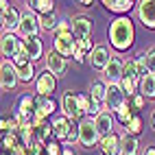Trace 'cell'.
<instances>
[{"mask_svg":"<svg viewBox=\"0 0 155 155\" xmlns=\"http://www.w3.org/2000/svg\"><path fill=\"white\" fill-rule=\"evenodd\" d=\"M109 44L118 53H127L136 42V26L129 15H120L109 24Z\"/></svg>","mask_w":155,"mask_h":155,"instance_id":"obj_1","label":"cell"},{"mask_svg":"<svg viewBox=\"0 0 155 155\" xmlns=\"http://www.w3.org/2000/svg\"><path fill=\"white\" fill-rule=\"evenodd\" d=\"M53 48L57 50L59 55H64L66 59L68 57H74L79 53V39L72 35V31H57L55 33V39H53Z\"/></svg>","mask_w":155,"mask_h":155,"instance_id":"obj_2","label":"cell"},{"mask_svg":"<svg viewBox=\"0 0 155 155\" xmlns=\"http://www.w3.org/2000/svg\"><path fill=\"white\" fill-rule=\"evenodd\" d=\"M101 133L94 125V118H83L79 122V144L83 149H94L101 144Z\"/></svg>","mask_w":155,"mask_h":155,"instance_id":"obj_3","label":"cell"},{"mask_svg":"<svg viewBox=\"0 0 155 155\" xmlns=\"http://www.w3.org/2000/svg\"><path fill=\"white\" fill-rule=\"evenodd\" d=\"M61 109H64V116L68 118V120H72V122H81L83 120V116L85 114L81 111V107H79V94H74L72 90H68V92H64V98H61Z\"/></svg>","mask_w":155,"mask_h":155,"instance_id":"obj_4","label":"cell"},{"mask_svg":"<svg viewBox=\"0 0 155 155\" xmlns=\"http://www.w3.org/2000/svg\"><path fill=\"white\" fill-rule=\"evenodd\" d=\"M18 83H20V77L13 61L2 59V64H0V85H2V90H15Z\"/></svg>","mask_w":155,"mask_h":155,"instance_id":"obj_5","label":"cell"},{"mask_svg":"<svg viewBox=\"0 0 155 155\" xmlns=\"http://www.w3.org/2000/svg\"><path fill=\"white\" fill-rule=\"evenodd\" d=\"M136 13L144 28L155 31V0H140L136 5Z\"/></svg>","mask_w":155,"mask_h":155,"instance_id":"obj_6","label":"cell"},{"mask_svg":"<svg viewBox=\"0 0 155 155\" xmlns=\"http://www.w3.org/2000/svg\"><path fill=\"white\" fill-rule=\"evenodd\" d=\"M103 77H105L107 85H118L122 81V77H125V61L118 59V57H111L107 68L103 70Z\"/></svg>","mask_w":155,"mask_h":155,"instance_id":"obj_7","label":"cell"},{"mask_svg":"<svg viewBox=\"0 0 155 155\" xmlns=\"http://www.w3.org/2000/svg\"><path fill=\"white\" fill-rule=\"evenodd\" d=\"M44 59H46V70H48V72H53L57 79H59V77H64L66 72H68V59H66L64 55H59L55 48L50 50V53H48Z\"/></svg>","mask_w":155,"mask_h":155,"instance_id":"obj_8","label":"cell"},{"mask_svg":"<svg viewBox=\"0 0 155 155\" xmlns=\"http://www.w3.org/2000/svg\"><path fill=\"white\" fill-rule=\"evenodd\" d=\"M127 103V96L122 92L120 85H109L107 87V98H105V111H114L116 114L122 105Z\"/></svg>","mask_w":155,"mask_h":155,"instance_id":"obj_9","label":"cell"},{"mask_svg":"<svg viewBox=\"0 0 155 155\" xmlns=\"http://www.w3.org/2000/svg\"><path fill=\"white\" fill-rule=\"evenodd\" d=\"M55 87H57V77L53 74V72L44 70V72H39V74H37V79H35V90H37V94L50 96V94L55 92Z\"/></svg>","mask_w":155,"mask_h":155,"instance_id":"obj_10","label":"cell"},{"mask_svg":"<svg viewBox=\"0 0 155 155\" xmlns=\"http://www.w3.org/2000/svg\"><path fill=\"white\" fill-rule=\"evenodd\" d=\"M0 50H2V57L13 59L22 50V39H18L13 33H2V37H0Z\"/></svg>","mask_w":155,"mask_h":155,"instance_id":"obj_11","label":"cell"},{"mask_svg":"<svg viewBox=\"0 0 155 155\" xmlns=\"http://www.w3.org/2000/svg\"><path fill=\"white\" fill-rule=\"evenodd\" d=\"M39 28H42L39 26V15H35L33 11L22 13V22H20V28H18L20 35L22 37H33V35H37Z\"/></svg>","mask_w":155,"mask_h":155,"instance_id":"obj_12","label":"cell"},{"mask_svg":"<svg viewBox=\"0 0 155 155\" xmlns=\"http://www.w3.org/2000/svg\"><path fill=\"white\" fill-rule=\"evenodd\" d=\"M22 50L28 55L31 61H37L39 57H46L44 55V44L39 35H33V37H22Z\"/></svg>","mask_w":155,"mask_h":155,"instance_id":"obj_13","label":"cell"},{"mask_svg":"<svg viewBox=\"0 0 155 155\" xmlns=\"http://www.w3.org/2000/svg\"><path fill=\"white\" fill-rule=\"evenodd\" d=\"M92 20L87 15H74V20H72V35H74L79 42L85 37H92Z\"/></svg>","mask_w":155,"mask_h":155,"instance_id":"obj_14","label":"cell"},{"mask_svg":"<svg viewBox=\"0 0 155 155\" xmlns=\"http://www.w3.org/2000/svg\"><path fill=\"white\" fill-rule=\"evenodd\" d=\"M111 57H114V55H109L107 46H96V48L87 55V61H90V66H92V68H96V70H105L107 64L111 61Z\"/></svg>","mask_w":155,"mask_h":155,"instance_id":"obj_15","label":"cell"},{"mask_svg":"<svg viewBox=\"0 0 155 155\" xmlns=\"http://www.w3.org/2000/svg\"><path fill=\"white\" fill-rule=\"evenodd\" d=\"M0 22H2V31L5 33H13V31L20 28V22H22V15L15 7H9L7 11L0 15Z\"/></svg>","mask_w":155,"mask_h":155,"instance_id":"obj_16","label":"cell"},{"mask_svg":"<svg viewBox=\"0 0 155 155\" xmlns=\"http://www.w3.org/2000/svg\"><path fill=\"white\" fill-rule=\"evenodd\" d=\"M72 125H74V122L68 120L66 116H57V118L53 120L55 140H57V142H68V136H70V131H72Z\"/></svg>","mask_w":155,"mask_h":155,"instance_id":"obj_17","label":"cell"},{"mask_svg":"<svg viewBox=\"0 0 155 155\" xmlns=\"http://www.w3.org/2000/svg\"><path fill=\"white\" fill-rule=\"evenodd\" d=\"M94 125L101 133V138H107L114 133V116H111V111H101L98 116L94 118Z\"/></svg>","mask_w":155,"mask_h":155,"instance_id":"obj_18","label":"cell"},{"mask_svg":"<svg viewBox=\"0 0 155 155\" xmlns=\"http://www.w3.org/2000/svg\"><path fill=\"white\" fill-rule=\"evenodd\" d=\"M120 142H122V138L116 136V133H111V136L103 138L101 144H98L101 155H120Z\"/></svg>","mask_w":155,"mask_h":155,"instance_id":"obj_19","label":"cell"},{"mask_svg":"<svg viewBox=\"0 0 155 155\" xmlns=\"http://www.w3.org/2000/svg\"><path fill=\"white\" fill-rule=\"evenodd\" d=\"M103 5L107 7V11L118 13V18H120V15H129V11L138 2H131V0H103Z\"/></svg>","mask_w":155,"mask_h":155,"instance_id":"obj_20","label":"cell"},{"mask_svg":"<svg viewBox=\"0 0 155 155\" xmlns=\"http://www.w3.org/2000/svg\"><path fill=\"white\" fill-rule=\"evenodd\" d=\"M35 109H37V114H39V116L48 118V116H53V114H55V109H57V103H55L53 98H50V96L35 94Z\"/></svg>","mask_w":155,"mask_h":155,"instance_id":"obj_21","label":"cell"},{"mask_svg":"<svg viewBox=\"0 0 155 155\" xmlns=\"http://www.w3.org/2000/svg\"><path fill=\"white\" fill-rule=\"evenodd\" d=\"M28 11H33V13H39V18L42 15H50L55 11V2L53 0H28Z\"/></svg>","mask_w":155,"mask_h":155,"instance_id":"obj_22","label":"cell"},{"mask_svg":"<svg viewBox=\"0 0 155 155\" xmlns=\"http://www.w3.org/2000/svg\"><path fill=\"white\" fill-rule=\"evenodd\" d=\"M37 109H35V96L31 94H22V98L18 101V109L15 114L18 116H33Z\"/></svg>","mask_w":155,"mask_h":155,"instance_id":"obj_23","label":"cell"},{"mask_svg":"<svg viewBox=\"0 0 155 155\" xmlns=\"http://www.w3.org/2000/svg\"><path fill=\"white\" fill-rule=\"evenodd\" d=\"M138 92H140L147 101H149V98H155V74H151V72H149L147 77H142V79H140V85H138Z\"/></svg>","mask_w":155,"mask_h":155,"instance_id":"obj_24","label":"cell"},{"mask_svg":"<svg viewBox=\"0 0 155 155\" xmlns=\"http://www.w3.org/2000/svg\"><path fill=\"white\" fill-rule=\"evenodd\" d=\"M18 149H22V138H20V133H2V151L13 155Z\"/></svg>","mask_w":155,"mask_h":155,"instance_id":"obj_25","label":"cell"},{"mask_svg":"<svg viewBox=\"0 0 155 155\" xmlns=\"http://www.w3.org/2000/svg\"><path fill=\"white\" fill-rule=\"evenodd\" d=\"M140 153V144H138V138L133 136H122V142H120V155H138Z\"/></svg>","mask_w":155,"mask_h":155,"instance_id":"obj_26","label":"cell"},{"mask_svg":"<svg viewBox=\"0 0 155 155\" xmlns=\"http://www.w3.org/2000/svg\"><path fill=\"white\" fill-rule=\"evenodd\" d=\"M107 83L105 81H94V83L90 85V96L94 98V101H98V103H103L105 105V98H107Z\"/></svg>","mask_w":155,"mask_h":155,"instance_id":"obj_27","label":"cell"},{"mask_svg":"<svg viewBox=\"0 0 155 155\" xmlns=\"http://www.w3.org/2000/svg\"><path fill=\"white\" fill-rule=\"evenodd\" d=\"M142 129H144V120H142V116H140V114H136V116H133V120H131L129 125L125 127V133H127V136L138 138L140 133H142Z\"/></svg>","mask_w":155,"mask_h":155,"instance_id":"obj_28","label":"cell"},{"mask_svg":"<svg viewBox=\"0 0 155 155\" xmlns=\"http://www.w3.org/2000/svg\"><path fill=\"white\" fill-rule=\"evenodd\" d=\"M15 70H18V77H20V81H22V83H31L33 79H37V77H35V68H33V61H28V64L20 66V68H15Z\"/></svg>","mask_w":155,"mask_h":155,"instance_id":"obj_29","label":"cell"},{"mask_svg":"<svg viewBox=\"0 0 155 155\" xmlns=\"http://www.w3.org/2000/svg\"><path fill=\"white\" fill-rule=\"evenodd\" d=\"M144 103H147V98H144V96L140 94V92L127 98V105H129V109H131L133 114H138L140 109H144Z\"/></svg>","mask_w":155,"mask_h":155,"instance_id":"obj_30","label":"cell"},{"mask_svg":"<svg viewBox=\"0 0 155 155\" xmlns=\"http://www.w3.org/2000/svg\"><path fill=\"white\" fill-rule=\"evenodd\" d=\"M39 26H42L44 31H50V33H55L57 26H59L55 13H50V15H42V18H39Z\"/></svg>","mask_w":155,"mask_h":155,"instance_id":"obj_31","label":"cell"},{"mask_svg":"<svg viewBox=\"0 0 155 155\" xmlns=\"http://www.w3.org/2000/svg\"><path fill=\"white\" fill-rule=\"evenodd\" d=\"M133 61H136L138 77H140V79H142V77H147V74H149V68H147V53H144V50H142V53H138Z\"/></svg>","mask_w":155,"mask_h":155,"instance_id":"obj_32","label":"cell"},{"mask_svg":"<svg viewBox=\"0 0 155 155\" xmlns=\"http://www.w3.org/2000/svg\"><path fill=\"white\" fill-rule=\"evenodd\" d=\"M133 116H136V114H133V111L129 109V105H127V103H125V105H122V107H120V109L116 111V118H118V120H120V122H122L125 127H127L129 122L133 120Z\"/></svg>","mask_w":155,"mask_h":155,"instance_id":"obj_33","label":"cell"},{"mask_svg":"<svg viewBox=\"0 0 155 155\" xmlns=\"http://www.w3.org/2000/svg\"><path fill=\"white\" fill-rule=\"evenodd\" d=\"M125 79L140 81V77H138V70H136V61H133V59H127V61H125Z\"/></svg>","mask_w":155,"mask_h":155,"instance_id":"obj_34","label":"cell"},{"mask_svg":"<svg viewBox=\"0 0 155 155\" xmlns=\"http://www.w3.org/2000/svg\"><path fill=\"white\" fill-rule=\"evenodd\" d=\"M64 151H66V149L61 147L57 140L48 142V144H46V149H44V153H46V155H64Z\"/></svg>","mask_w":155,"mask_h":155,"instance_id":"obj_35","label":"cell"},{"mask_svg":"<svg viewBox=\"0 0 155 155\" xmlns=\"http://www.w3.org/2000/svg\"><path fill=\"white\" fill-rule=\"evenodd\" d=\"M79 107H81V111H83L85 116H90V109H92V96H90V94H79Z\"/></svg>","mask_w":155,"mask_h":155,"instance_id":"obj_36","label":"cell"},{"mask_svg":"<svg viewBox=\"0 0 155 155\" xmlns=\"http://www.w3.org/2000/svg\"><path fill=\"white\" fill-rule=\"evenodd\" d=\"M79 48L83 50L85 55H90L92 50L96 48V46H94V39H92V37H85V39H81V42H79Z\"/></svg>","mask_w":155,"mask_h":155,"instance_id":"obj_37","label":"cell"},{"mask_svg":"<svg viewBox=\"0 0 155 155\" xmlns=\"http://www.w3.org/2000/svg\"><path fill=\"white\" fill-rule=\"evenodd\" d=\"M11 61H13V66H15V68H20V66H24V64H28L31 59H28V55L24 53V50H20V53H18V55H15V57H13Z\"/></svg>","mask_w":155,"mask_h":155,"instance_id":"obj_38","label":"cell"},{"mask_svg":"<svg viewBox=\"0 0 155 155\" xmlns=\"http://www.w3.org/2000/svg\"><path fill=\"white\" fill-rule=\"evenodd\" d=\"M147 68H149L151 74H155V48L147 50Z\"/></svg>","mask_w":155,"mask_h":155,"instance_id":"obj_39","label":"cell"},{"mask_svg":"<svg viewBox=\"0 0 155 155\" xmlns=\"http://www.w3.org/2000/svg\"><path fill=\"white\" fill-rule=\"evenodd\" d=\"M85 57H87V55L83 53V50H79V53L74 55V61H79V64H83V61H85Z\"/></svg>","mask_w":155,"mask_h":155,"instance_id":"obj_40","label":"cell"},{"mask_svg":"<svg viewBox=\"0 0 155 155\" xmlns=\"http://www.w3.org/2000/svg\"><path fill=\"white\" fill-rule=\"evenodd\" d=\"M79 5L83 7V9H90V7H94V2H92V0H81Z\"/></svg>","mask_w":155,"mask_h":155,"instance_id":"obj_41","label":"cell"},{"mask_svg":"<svg viewBox=\"0 0 155 155\" xmlns=\"http://www.w3.org/2000/svg\"><path fill=\"white\" fill-rule=\"evenodd\" d=\"M142 155H155V147H147Z\"/></svg>","mask_w":155,"mask_h":155,"instance_id":"obj_42","label":"cell"},{"mask_svg":"<svg viewBox=\"0 0 155 155\" xmlns=\"http://www.w3.org/2000/svg\"><path fill=\"white\" fill-rule=\"evenodd\" d=\"M64 155H74V151H72V149H66V151H64Z\"/></svg>","mask_w":155,"mask_h":155,"instance_id":"obj_43","label":"cell"},{"mask_svg":"<svg viewBox=\"0 0 155 155\" xmlns=\"http://www.w3.org/2000/svg\"><path fill=\"white\" fill-rule=\"evenodd\" d=\"M0 155H11V153H7V151H2V153H0Z\"/></svg>","mask_w":155,"mask_h":155,"instance_id":"obj_44","label":"cell"},{"mask_svg":"<svg viewBox=\"0 0 155 155\" xmlns=\"http://www.w3.org/2000/svg\"><path fill=\"white\" fill-rule=\"evenodd\" d=\"M153 129H155V114H153Z\"/></svg>","mask_w":155,"mask_h":155,"instance_id":"obj_45","label":"cell"}]
</instances>
